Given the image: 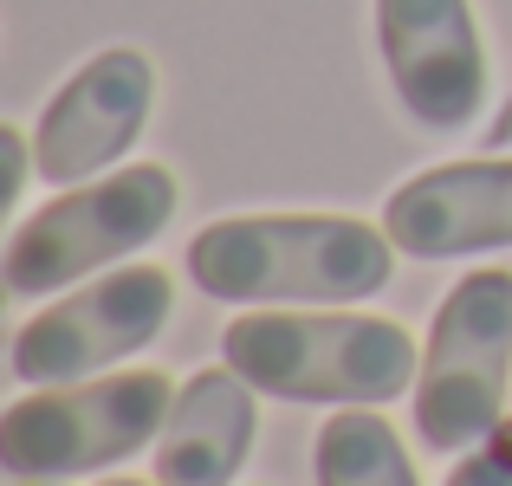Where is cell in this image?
Returning a JSON list of instances; mask_svg holds the SVG:
<instances>
[{
	"label": "cell",
	"instance_id": "9",
	"mask_svg": "<svg viewBox=\"0 0 512 486\" xmlns=\"http://www.w3.org/2000/svg\"><path fill=\"white\" fill-rule=\"evenodd\" d=\"M383 234L409 260H467L512 247V156L422 169L383 201Z\"/></svg>",
	"mask_w": 512,
	"mask_h": 486
},
{
	"label": "cell",
	"instance_id": "13",
	"mask_svg": "<svg viewBox=\"0 0 512 486\" xmlns=\"http://www.w3.org/2000/svg\"><path fill=\"white\" fill-rule=\"evenodd\" d=\"M98 486H150V480H98Z\"/></svg>",
	"mask_w": 512,
	"mask_h": 486
},
{
	"label": "cell",
	"instance_id": "6",
	"mask_svg": "<svg viewBox=\"0 0 512 486\" xmlns=\"http://www.w3.org/2000/svg\"><path fill=\"white\" fill-rule=\"evenodd\" d=\"M175 312V286L163 266H117V273L91 279L72 299H52L13 331V383L52 389V383H85L124 363L130 350L156 344V331Z\"/></svg>",
	"mask_w": 512,
	"mask_h": 486
},
{
	"label": "cell",
	"instance_id": "11",
	"mask_svg": "<svg viewBox=\"0 0 512 486\" xmlns=\"http://www.w3.org/2000/svg\"><path fill=\"white\" fill-rule=\"evenodd\" d=\"M318 486H422L402 435L376 409H338L312 448Z\"/></svg>",
	"mask_w": 512,
	"mask_h": 486
},
{
	"label": "cell",
	"instance_id": "10",
	"mask_svg": "<svg viewBox=\"0 0 512 486\" xmlns=\"http://www.w3.org/2000/svg\"><path fill=\"white\" fill-rule=\"evenodd\" d=\"M260 389L221 363V370H195L175 389V409L156 435V486H234L240 461L253 448V409Z\"/></svg>",
	"mask_w": 512,
	"mask_h": 486
},
{
	"label": "cell",
	"instance_id": "3",
	"mask_svg": "<svg viewBox=\"0 0 512 486\" xmlns=\"http://www.w3.org/2000/svg\"><path fill=\"white\" fill-rule=\"evenodd\" d=\"M512 415V273L474 266L428 324L415 376V435L428 454H467Z\"/></svg>",
	"mask_w": 512,
	"mask_h": 486
},
{
	"label": "cell",
	"instance_id": "1",
	"mask_svg": "<svg viewBox=\"0 0 512 486\" xmlns=\"http://www.w3.org/2000/svg\"><path fill=\"white\" fill-rule=\"evenodd\" d=\"M182 266L221 305H357L389 286L396 240L357 214H227Z\"/></svg>",
	"mask_w": 512,
	"mask_h": 486
},
{
	"label": "cell",
	"instance_id": "4",
	"mask_svg": "<svg viewBox=\"0 0 512 486\" xmlns=\"http://www.w3.org/2000/svg\"><path fill=\"white\" fill-rule=\"evenodd\" d=\"M182 188L163 162L91 175V182L52 195L39 214H26L7 240V292L13 299H52L72 279L104 273L111 260H130L175 221Z\"/></svg>",
	"mask_w": 512,
	"mask_h": 486
},
{
	"label": "cell",
	"instance_id": "12",
	"mask_svg": "<svg viewBox=\"0 0 512 486\" xmlns=\"http://www.w3.org/2000/svg\"><path fill=\"white\" fill-rule=\"evenodd\" d=\"M441 486H512V435L500 428L493 441L467 448V461H454Z\"/></svg>",
	"mask_w": 512,
	"mask_h": 486
},
{
	"label": "cell",
	"instance_id": "8",
	"mask_svg": "<svg viewBox=\"0 0 512 486\" xmlns=\"http://www.w3.org/2000/svg\"><path fill=\"white\" fill-rule=\"evenodd\" d=\"M156 111V65L137 46H104L46 98L33 124V169L59 188L111 175Z\"/></svg>",
	"mask_w": 512,
	"mask_h": 486
},
{
	"label": "cell",
	"instance_id": "14",
	"mask_svg": "<svg viewBox=\"0 0 512 486\" xmlns=\"http://www.w3.org/2000/svg\"><path fill=\"white\" fill-rule=\"evenodd\" d=\"M20 486H59V480H20Z\"/></svg>",
	"mask_w": 512,
	"mask_h": 486
},
{
	"label": "cell",
	"instance_id": "5",
	"mask_svg": "<svg viewBox=\"0 0 512 486\" xmlns=\"http://www.w3.org/2000/svg\"><path fill=\"white\" fill-rule=\"evenodd\" d=\"M175 383L163 370H104L91 383L33 389L0 422V461L13 480H78L130 461L163 435Z\"/></svg>",
	"mask_w": 512,
	"mask_h": 486
},
{
	"label": "cell",
	"instance_id": "15",
	"mask_svg": "<svg viewBox=\"0 0 512 486\" xmlns=\"http://www.w3.org/2000/svg\"><path fill=\"white\" fill-rule=\"evenodd\" d=\"M506 435H512V415H506Z\"/></svg>",
	"mask_w": 512,
	"mask_h": 486
},
{
	"label": "cell",
	"instance_id": "2",
	"mask_svg": "<svg viewBox=\"0 0 512 486\" xmlns=\"http://www.w3.org/2000/svg\"><path fill=\"white\" fill-rule=\"evenodd\" d=\"M221 363H234L260 396L279 402H338V409H376L415 389L422 357L396 318L370 312H240L221 331Z\"/></svg>",
	"mask_w": 512,
	"mask_h": 486
},
{
	"label": "cell",
	"instance_id": "7",
	"mask_svg": "<svg viewBox=\"0 0 512 486\" xmlns=\"http://www.w3.org/2000/svg\"><path fill=\"white\" fill-rule=\"evenodd\" d=\"M376 46L396 104L422 130H467L487 111L493 72L474 0H376Z\"/></svg>",
	"mask_w": 512,
	"mask_h": 486
}]
</instances>
